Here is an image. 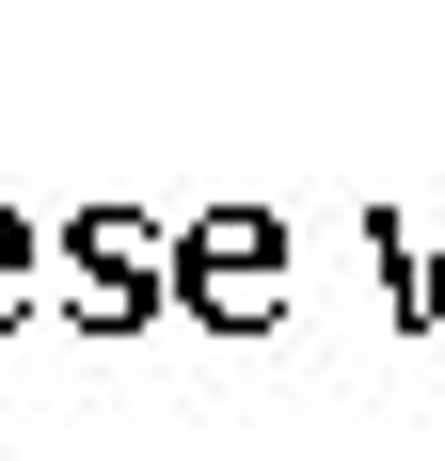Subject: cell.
<instances>
[{"instance_id": "3", "label": "cell", "mask_w": 445, "mask_h": 461, "mask_svg": "<svg viewBox=\"0 0 445 461\" xmlns=\"http://www.w3.org/2000/svg\"><path fill=\"white\" fill-rule=\"evenodd\" d=\"M366 255H382V303H398V334H430V319H445V271H430V255L398 239V207L366 223Z\"/></svg>"}, {"instance_id": "4", "label": "cell", "mask_w": 445, "mask_h": 461, "mask_svg": "<svg viewBox=\"0 0 445 461\" xmlns=\"http://www.w3.org/2000/svg\"><path fill=\"white\" fill-rule=\"evenodd\" d=\"M32 271H48V223H32V207H0V334L32 319Z\"/></svg>"}, {"instance_id": "2", "label": "cell", "mask_w": 445, "mask_h": 461, "mask_svg": "<svg viewBox=\"0 0 445 461\" xmlns=\"http://www.w3.org/2000/svg\"><path fill=\"white\" fill-rule=\"evenodd\" d=\"M48 271H64V319H80V334L176 319V303H159V223H143V207H64V223H48Z\"/></svg>"}, {"instance_id": "1", "label": "cell", "mask_w": 445, "mask_h": 461, "mask_svg": "<svg viewBox=\"0 0 445 461\" xmlns=\"http://www.w3.org/2000/svg\"><path fill=\"white\" fill-rule=\"evenodd\" d=\"M159 303L207 334H286V207H191L159 223Z\"/></svg>"}]
</instances>
